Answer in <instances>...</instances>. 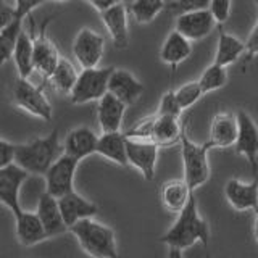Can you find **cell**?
Instances as JSON below:
<instances>
[{"label": "cell", "instance_id": "cell-1", "mask_svg": "<svg viewBox=\"0 0 258 258\" xmlns=\"http://www.w3.org/2000/svg\"><path fill=\"white\" fill-rule=\"evenodd\" d=\"M160 242L168 245V248H177L182 250V252L200 242L208 252L210 226L199 212V202L196 194L190 196L182 212L177 213L174 224L160 237Z\"/></svg>", "mask_w": 258, "mask_h": 258}, {"label": "cell", "instance_id": "cell-2", "mask_svg": "<svg viewBox=\"0 0 258 258\" xmlns=\"http://www.w3.org/2000/svg\"><path fill=\"white\" fill-rule=\"evenodd\" d=\"M91 258H118L115 231L94 218H86L68 229Z\"/></svg>", "mask_w": 258, "mask_h": 258}, {"label": "cell", "instance_id": "cell-3", "mask_svg": "<svg viewBox=\"0 0 258 258\" xmlns=\"http://www.w3.org/2000/svg\"><path fill=\"white\" fill-rule=\"evenodd\" d=\"M60 157L58 131H53L45 137H37L28 144L16 145L15 163L29 174H45L53 161Z\"/></svg>", "mask_w": 258, "mask_h": 258}, {"label": "cell", "instance_id": "cell-4", "mask_svg": "<svg viewBox=\"0 0 258 258\" xmlns=\"http://www.w3.org/2000/svg\"><path fill=\"white\" fill-rule=\"evenodd\" d=\"M181 158H182V179L187 184V187L190 192H196L199 187H202L204 184L208 182L210 176H212V168L208 163V153L210 149L208 144H196L189 134L187 127H182L181 134Z\"/></svg>", "mask_w": 258, "mask_h": 258}, {"label": "cell", "instance_id": "cell-5", "mask_svg": "<svg viewBox=\"0 0 258 258\" xmlns=\"http://www.w3.org/2000/svg\"><path fill=\"white\" fill-rule=\"evenodd\" d=\"M115 67L107 68H83L78 81L70 94V102L73 105H83L97 100L108 92V79Z\"/></svg>", "mask_w": 258, "mask_h": 258}, {"label": "cell", "instance_id": "cell-6", "mask_svg": "<svg viewBox=\"0 0 258 258\" xmlns=\"http://www.w3.org/2000/svg\"><path fill=\"white\" fill-rule=\"evenodd\" d=\"M13 100L16 107L28 111L32 116H37L44 121H50L53 116L52 103L48 102L42 87L34 86L29 79L18 78L13 87Z\"/></svg>", "mask_w": 258, "mask_h": 258}, {"label": "cell", "instance_id": "cell-7", "mask_svg": "<svg viewBox=\"0 0 258 258\" xmlns=\"http://www.w3.org/2000/svg\"><path fill=\"white\" fill-rule=\"evenodd\" d=\"M79 161L73 157L61 153L47 169L45 176V192L52 197L60 199L61 196L75 190V174Z\"/></svg>", "mask_w": 258, "mask_h": 258}, {"label": "cell", "instance_id": "cell-8", "mask_svg": "<svg viewBox=\"0 0 258 258\" xmlns=\"http://www.w3.org/2000/svg\"><path fill=\"white\" fill-rule=\"evenodd\" d=\"M237 116V139L234 144V150L237 155H242L252 168L253 176L258 171V124L245 110L236 113Z\"/></svg>", "mask_w": 258, "mask_h": 258}, {"label": "cell", "instance_id": "cell-9", "mask_svg": "<svg viewBox=\"0 0 258 258\" xmlns=\"http://www.w3.org/2000/svg\"><path fill=\"white\" fill-rule=\"evenodd\" d=\"M158 150L160 147L153 141L126 137L127 163L139 169L145 181H153V177H155Z\"/></svg>", "mask_w": 258, "mask_h": 258}, {"label": "cell", "instance_id": "cell-10", "mask_svg": "<svg viewBox=\"0 0 258 258\" xmlns=\"http://www.w3.org/2000/svg\"><path fill=\"white\" fill-rule=\"evenodd\" d=\"M50 21V18L45 20L40 26L39 32L36 37H32L34 40V53H32V61H34V71H37L40 78L45 83L48 78L52 76V73L55 71L56 64L60 61V53L56 45L52 42V39L47 34V24Z\"/></svg>", "mask_w": 258, "mask_h": 258}, {"label": "cell", "instance_id": "cell-11", "mask_svg": "<svg viewBox=\"0 0 258 258\" xmlns=\"http://www.w3.org/2000/svg\"><path fill=\"white\" fill-rule=\"evenodd\" d=\"M105 52V39L89 28L81 29L73 40V53L83 68H97Z\"/></svg>", "mask_w": 258, "mask_h": 258}, {"label": "cell", "instance_id": "cell-12", "mask_svg": "<svg viewBox=\"0 0 258 258\" xmlns=\"http://www.w3.org/2000/svg\"><path fill=\"white\" fill-rule=\"evenodd\" d=\"M28 177L29 173L16 163L0 168V204H4L10 212H13L15 216L23 212L20 204V190Z\"/></svg>", "mask_w": 258, "mask_h": 258}, {"label": "cell", "instance_id": "cell-13", "mask_svg": "<svg viewBox=\"0 0 258 258\" xmlns=\"http://www.w3.org/2000/svg\"><path fill=\"white\" fill-rule=\"evenodd\" d=\"M216 26V21L210 13L208 8L205 10H196V12H185L177 15L174 23V31L179 32L190 42L205 39Z\"/></svg>", "mask_w": 258, "mask_h": 258}, {"label": "cell", "instance_id": "cell-14", "mask_svg": "<svg viewBox=\"0 0 258 258\" xmlns=\"http://www.w3.org/2000/svg\"><path fill=\"white\" fill-rule=\"evenodd\" d=\"M237 116L231 111H220L212 118L208 131L207 144L208 147L215 149H229L234 147L237 139Z\"/></svg>", "mask_w": 258, "mask_h": 258}, {"label": "cell", "instance_id": "cell-15", "mask_svg": "<svg viewBox=\"0 0 258 258\" xmlns=\"http://www.w3.org/2000/svg\"><path fill=\"white\" fill-rule=\"evenodd\" d=\"M224 197L236 212H255L258 208V182L256 179L245 182L231 177L224 185Z\"/></svg>", "mask_w": 258, "mask_h": 258}, {"label": "cell", "instance_id": "cell-16", "mask_svg": "<svg viewBox=\"0 0 258 258\" xmlns=\"http://www.w3.org/2000/svg\"><path fill=\"white\" fill-rule=\"evenodd\" d=\"M108 92L129 107L141 99L144 94V84L127 70L115 68L108 79Z\"/></svg>", "mask_w": 258, "mask_h": 258}, {"label": "cell", "instance_id": "cell-17", "mask_svg": "<svg viewBox=\"0 0 258 258\" xmlns=\"http://www.w3.org/2000/svg\"><path fill=\"white\" fill-rule=\"evenodd\" d=\"M56 200H58V207H60V212L63 216V221L68 226V229L81 220L94 218L97 215V212H99L97 205H94L92 202L84 199L76 190L64 194V196H61Z\"/></svg>", "mask_w": 258, "mask_h": 258}, {"label": "cell", "instance_id": "cell-18", "mask_svg": "<svg viewBox=\"0 0 258 258\" xmlns=\"http://www.w3.org/2000/svg\"><path fill=\"white\" fill-rule=\"evenodd\" d=\"M102 23L107 28L108 34L116 48H126L129 44V29H127V8L123 2L113 5L107 10L100 12Z\"/></svg>", "mask_w": 258, "mask_h": 258}, {"label": "cell", "instance_id": "cell-19", "mask_svg": "<svg viewBox=\"0 0 258 258\" xmlns=\"http://www.w3.org/2000/svg\"><path fill=\"white\" fill-rule=\"evenodd\" d=\"M97 142H99V136L91 127L79 126L68 133L63 144V153H67V155L81 161L91 157L92 153H95Z\"/></svg>", "mask_w": 258, "mask_h": 258}, {"label": "cell", "instance_id": "cell-20", "mask_svg": "<svg viewBox=\"0 0 258 258\" xmlns=\"http://www.w3.org/2000/svg\"><path fill=\"white\" fill-rule=\"evenodd\" d=\"M126 108V105L119 99H116L113 94H105L99 100V105H97V119H99L102 133L121 131Z\"/></svg>", "mask_w": 258, "mask_h": 258}, {"label": "cell", "instance_id": "cell-21", "mask_svg": "<svg viewBox=\"0 0 258 258\" xmlns=\"http://www.w3.org/2000/svg\"><path fill=\"white\" fill-rule=\"evenodd\" d=\"M36 213L39 216L40 223H42L48 237L60 236V234L68 231V226L64 224L61 212H60L58 200H56L55 197H52L50 194L44 192L42 196L39 197Z\"/></svg>", "mask_w": 258, "mask_h": 258}, {"label": "cell", "instance_id": "cell-22", "mask_svg": "<svg viewBox=\"0 0 258 258\" xmlns=\"http://www.w3.org/2000/svg\"><path fill=\"white\" fill-rule=\"evenodd\" d=\"M16 221V239L24 247H32L48 239L47 232L44 229L42 223H40L37 213L32 212H23L15 216Z\"/></svg>", "mask_w": 258, "mask_h": 258}, {"label": "cell", "instance_id": "cell-23", "mask_svg": "<svg viewBox=\"0 0 258 258\" xmlns=\"http://www.w3.org/2000/svg\"><path fill=\"white\" fill-rule=\"evenodd\" d=\"M192 53V42L184 36H181L177 31H171L166 36L163 45L160 48V60L169 64L174 71L177 64H181L184 60H187Z\"/></svg>", "mask_w": 258, "mask_h": 258}, {"label": "cell", "instance_id": "cell-24", "mask_svg": "<svg viewBox=\"0 0 258 258\" xmlns=\"http://www.w3.org/2000/svg\"><path fill=\"white\" fill-rule=\"evenodd\" d=\"M245 53V42H242L236 36L226 32L223 26H218V44L213 63L220 67H229L236 63Z\"/></svg>", "mask_w": 258, "mask_h": 258}, {"label": "cell", "instance_id": "cell-25", "mask_svg": "<svg viewBox=\"0 0 258 258\" xmlns=\"http://www.w3.org/2000/svg\"><path fill=\"white\" fill-rule=\"evenodd\" d=\"M192 194L196 192L189 190L184 179H169L161 185V194H160L161 205H163L166 212L177 215L187 205Z\"/></svg>", "mask_w": 258, "mask_h": 258}, {"label": "cell", "instance_id": "cell-26", "mask_svg": "<svg viewBox=\"0 0 258 258\" xmlns=\"http://www.w3.org/2000/svg\"><path fill=\"white\" fill-rule=\"evenodd\" d=\"M103 158H107L119 166H127V153H126V136L124 133H102L97 142V150Z\"/></svg>", "mask_w": 258, "mask_h": 258}, {"label": "cell", "instance_id": "cell-27", "mask_svg": "<svg viewBox=\"0 0 258 258\" xmlns=\"http://www.w3.org/2000/svg\"><path fill=\"white\" fill-rule=\"evenodd\" d=\"M182 127H184V123H181V119L169 118V116H160L155 113L152 141L155 142L160 149L173 147V145L179 144V141H181Z\"/></svg>", "mask_w": 258, "mask_h": 258}, {"label": "cell", "instance_id": "cell-28", "mask_svg": "<svg viewBox=\"0 0 258 258\" xmlns=\"http://www.w3.org/2000/svg\"><path fill=\"white\" fill-rule=\"evenodd\" d=\"M32 53H34V40H32V36L28 34L24 29H21L13 52V60L16 64V70H18V76L21 79H29L32 71H34Z\"/></svg>", "mask_w": 258, "mask_h": 258}, {"label": "cell", "instance_id": "cell-29", "mask_svg": "<svg viewBox=\"0 0 258 258\" xmlns=\"http://www.w3.org/2000/svg\"><path fill=\"white\" fill-rule=\"evenodd\" d=\"M78 76H79V73L76 71L75 64L67 58H60L55 71L52 73V76L48 78L47 83H50L56 92L70 95L78 81Z\"/></svg>", "mask_w": 258, "mask_h": 258}, {"label": "cell", "instance_id": "cell-30", "mask_svg": "<svg viewBox=\"0 0 258 258\" xmlns=\"http://www.w3.org/2000/svg\"><path fill=\"white\" fill-rule=\"evenodd\" d=\"M21 20H13L8 26L4 29H0V73H2L4 64L13 58V52H15V45L18 36L21 32Z\"/></svg>", "mask_w": 258, "mask_h": 258}, {"label": "cell", "instance_id": "cell-31", "mask_svg": "<svg viewBox=\"0 0 258 258\" xmlns=\"http://www.w3.org/2000/svg\"><path fill=\"white\" fill-rule=\"evenodd\" d=\"M165 0H134L129 7V12L137 23L147 24L165 10Z\"/></svg>", "mask_w": 258, "mask_h": 258}, {"label": "cell", "instance_id": "cell-32", "mask_svg": "<svg viewBox=\"0 0 258 258\" xmlns=\"http://www.w3.org/2000/svg\"><path fill=\"white\" fill-rule=\"evenodd\" d=\"M199 84L204 95L208 92L218 91V89H221L228 84V71H226L224 67L212 63L208 68H205L204 73H202V76L199 78Z\"/></svg>", "mask_w": 258, "mask_h": 258}, {"label": "cell", "instance_id": "cell-33", "mask_svg": "<svg viewBox=\"0 0 258 258\" xmlns=\"http://www.w3.org/2000/svg\"><path fill=\"white\" fill-rule=\"evenodd\" d=\"M176 99L179 102L182 110H187L190 107H194L202 97H204V92H202L199 81H194V83H185L182 86H179L174 91Z\"/></svg>", "mask_w": 258, "mask_h": 258}, {"label": "cell", "instance_id": "cell-34", "mask_svg": "<svg viewBox=\"0 0 258 258\" xmlns=\"http://www.w3.org/2000/svg\"><path fill=\"white\" fill-rule=\"evenodd\" d=\"M182 111H184V110L181 108L179 102H177L174 91H168V92H165L163 97H161V100H160L158 110H157V115L181 119Z\"/></svg>", "mask_w": 258, "mask_h": 258}, {"label": "cell", "instance_id": "cell-35", "mask_svg": "<svg viewBox=\"0 0 258 258\" xmlns=\"http://www.w3.org/2000/svg\"><path fill=\"white\" fill-rule=\"evenodd\" d=\"M153 123H155V115L152 116H145L139 119L137 123L124 133L126 137H131V139H147L152 141V131H153Z\"/></svg>", "mask_w": 258, "mask_h": 258}, {"label": "cell", "instance_id": "cell-36", "mask_svg": "<svg viewBox=\"0 0 258 258\" xmlns=\"http://www.w3.org/2000/svg\"><path fill=\"white\" fill-rule=\"evenodd\" d=\"M231 7H232L231 0H210L208 10L215 18L218 26H223V24L228 21L231 15Z\"/></svg>", "mask_w": 258, "mask_h": 258}, {"label": "cell", "instance_id": "cell-37", "mask_svg": "<svg viewBox=\"0 0 258 258\" xmlns=\"http://www.w3.org/2000/svg\"><path fill=\"white\" fill-rule=\"evenodd\" d=\"M45 0H15V18L16 20H24L28 15H31L36 10L37 7H40Z\"/></svg>", "mask_w": 258, "mask_h": 258}, {"label": "cell", "instance_id": "cell-38", "mask_svg": "<svg viewBox=\"0 0 258 258\" xmlns=\"http://www.w3.org/2000/svg\"><path fill=\"white\" fill-rule=\"evenodd\" d=\"M256 4V10H258V0H255ZM245 67L248 64V61L253 60V56L258 55V16H256V23L253 29L250 31V34L245 40Z\"/></svg>", "mask_w": 258, "mask_h": 258}, {"label": "cell", "instance_id": "cell-39", "mask_svg": "<svg viewBox=\"0 0 258 258\" xmlns=\"http://www.w3.org/2000/svg\"><path fill=\"white\" fill-rule=\"evenodd\" d=\"M210 5V0H176L171 5V8L177 13L185 12H196V10H205Z\"/></svg>", "mask_w": 258, "mask_h": 258}, {"label": "cell", "instance_id": "cell-40", "mask_svg": "<svg viewBox=\"0 0 258 258\" xmlns=\"http://www.w3.org/2000/svg\"><path fill=\"white\" fill-rule=\"evenodd\" d=\"M15 150L16 145L5 139H0V168L15 163Z\"/></svg>", "mask_w": 258, "mask_h": 258}, {"label": "cell", "instance_id": "cell-41", "mask_svg": "<svg viewBox=\"0 0 258 258\" xmlns=\"http://www.w3.org/2000/svg\"><path fill=\"white\" fill-rule=\"evenodd\" d=\"M15 20V10L13 7L7 5L4 0H0V29H4Z\"/></svg>", "mask_w": 258, "mask_h": 258}, {"label": "cell", "instance_id": "cell-42", "mask_svg": "<svg viewBox=\"0 0 258 258\" xmlns=\"http://www.w3.org/2000/svg\"><path fill=\"white\" fill-rule=\"evenodd\" d=\"M89 4H91L95 10H99V12H103V10H107V8L113 7V5H116L119 4L121 0H87Z\"/></svg>", "mask_w": 258, "mask_h": 258}, {"label": "cell", "instance_id": "cell-43", "mask_svg": "<svg viewBox=\"0 0 258 258\" xmlns=\"http://www.w3.org/2000/svg\"><path fill=\"white\" fill-rule=\"evenodd\" d=\"M166 258H184V256H182V250L168 248V256H166Z\"/></svg>", "mask_w": 258, "mask_h": 258}, {"label": "cell", "instance_id": "cell-44", "mask_svg": "<svg viewBox=\"0 0 258 258\" xmlns=\"http://www.w3.org/2000/svg\"><path fill=\"white\" fill-rule=\"evenodd\" d=\"M253 236H255V240L258 242V208L255 210V221H253Z\"/></svg>", "mask_w": 258, "mask_h": 258}, {"label": "cell", "instance_id": "cell-45", "mask_svg": "<svg viewBox=\"0 0 258 258\" xmlns=\"http://www.w3.org/2000/svg\"><path fill=\"white\" fill-rule=\"evenodd\" d=\"M56 2H68V0H56Z\"/></svg>", "mask_w": 258, "mask_h": 258}, {"label": "cell", "instance_id": "cell-46", "mask_svg": "<svg viewBox=\"0 0 258 258\" xmlns=\"http://www.w3.org/2000/svg\"><path fill=\"white\" fill-rule=\"evenodd\" d=\"M207 258H212V256H210V253H208V252H207Z\"/></svg>", "mask_w": 258, "mask_h": 258}]
</instances>
